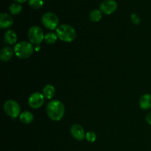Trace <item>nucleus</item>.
Wrapping results in <instances>:
<instances>
[{
  "mask_svg": "<svg viewBox=\"0 0 151 151\" xmlns=\"http://www.w3.org/2000/svg\"><path fill=\"white\" fill-rule=\"evenodd\" d=\"M47 113L50 119L59 121L63 117L65 114V106L62 102L58 100H51L47 106Z\"/></svg>",
  "mask_w": 151,
  "mask_h": 151,
  "instance_id": "nucleus-1",
  "label": "nucleus"
},
{
  "mask_svg": "<svg viewBox=\"0 0 151 151\" xmlns=\"http://www.w3.org/2000/svg\"><path fill=\"white\" fill-rule=\"evenodd\" d=\"M56 34L60 40L64 42H72L75 39L77 32L73 27L69 24H60L56 29Z\"/></svg>",
  "mask_w": 151,
  "mask_h": 151,
  "instance_id": "nucleus-2",
  "label": "nucleus"
},
{
  "mask_svg": "<svg viewBox=\"0 0 151 151\" xmlns=\"http://www.w3.org/2000/svg\"><path fill=\"white\" fill-rule=\"evenodd\" d=\"M33 46L29 41H22L16 44L14 47V53L19 58L26 59L32 55Z\"/></svg>",
  "mask_w": 151,
  "mask_h": 151,
  "instance_id": "nucleus-3",
  "label": "nucleus"
},
{
  "mask_svg": "<svg viewBox=\"0 0 151 151\" xmlns=\"http://www.w3.org/2000/svg\"><path fill=\"white\" fill-rule=\"evenodd\" d=\"M41 22L44 26L51 30L57 29L59 24V19L57 15L52 12H47L42 16Z\"/></svg>",
  "mask_w": 151,
  "mask_h": 151,
  "instance_id": "nucleus-4",
  "label": "nucleus"
},
{
  "mask_svg": "<svg viewBox=\"0 0 151 151\" xmlns=\"http://www.w3.org/2000/svg\"><path fill=\"white\" fill-rule=\"evenodd\" d=\"M4 111L7 116L13 119H16L20 114L21 108L16 101L8 100L4 103Z\"/></svg>",
  "mask_w": 151,
  "mask_h": 151,
  "instance_id": "nucleus-5",
  "label": "nucleus"
},
{
  "mask_svg": "<svg viewBox=\"0 0 151 151\" xmlns=\"http://www.w3.org/2000/svg\"><path fill=\"white\" fill-rule=\"evenodd\" d=\"M44 32L38 26H32L28 30V38L32 44L39 45L44 39Z\"/></svg>",
  "mask_w": 151,
  "mask_h": 151,
  "instance_id": "nucleus-6",
  "label": "nucleus"
},
{
  "mask_svg": "<svg viewBox=\"0 0 151 151\" xmlns=\"http://www.w3.org/2000/svg\"><path fill=\"white\" fill-rule=\"evenodd\" d=\"M118 4L115 0H103L100 5V10L106 15H110L116 10Z\"/></svg>",
  "mask_w": 151,
  "mask_h": 151,
  "instance_id": "nucleus-7",
  "label": "nucleus"
},
{
  "mask_svg": "<svg viewBox=\"0 0 151 151\" xmlns=\"http://www.w3.org/2000/svg\"><path fill=\"white\" fill-rule=\"evenodd\" d=\"M44 99L45 97L43 94L40 92H34L29 96L28 99V103L32 109H39L44 104Z\"/></svg>",
  "mask_w": 151,
  "mask_h": 151,
  "instance_id": "nucleus-8",
  "label": "nucleus"
},
{
  "mask_svg": "<svg viewBox=\"0 0 151 151\" xmlns=\"http://www.w3.org/2000/svg\"><path fill=\"white\" fill-rule=\"evenodd\" d=\"M70 132L72 137L78 141H82L86 139V133L83 128L79 124H74L70 128Z\"/></svg>",
  "mask_w": 151,
  "mask_h": 151,
  "instance_id": "nucleus-9",
  "label": "nucleus"
},
{
  "mask_svg": "<svg viewBox=\"0 0 151 151\" xmlns=\"http://www.w3.org/2000/svg\"><path fill=\"white\" fill-rule=\"evenodd\" d=\"M13 24V19L11 16L5 13L0 14V27L2 29H7L10 27Z\"/></svg>",
  "mask_w": 151,
  "mask_h": 151,
  "instance_id": "nucleus-10",
  "label": "nucleus"
},
{
  "mask_svg": "<svg viewBox=\"0 0 151 151\" xmlns=\"http://www.w3.org/2000/svg\"><path fill=\"white\" fill-rule=\"evenodd\" d=\"M14 50L10 47H4L1 49V52H0V58L2 61L7 62L11 59L13 56Z\"/></svg>",
  "mask_w": 151,
  "mask_h": 151,
  "instance_id": "nucleus-11",
  "label": "nucleus"
},
{
  "mask_svg": "<svg viewBox=\"0 0 151 151\" xmlns=\"http://www.w3.org/2000/svg\"><path fill=\"white\" fill-rule=\"evenodd\" d=\"M139 106L141 109L147 110L151 108V94H145L139 99Z\"/></svg>",
  "mask_w": 151,
  "mask_h": 151,
  "instance_id": "nucleus-12",
  "label": "nucleus"
},
{
  "mask_svg": "<svg viewBox=\"0 0 151 151\" xmlns=\"http://www.w3.org/2000/svg\"><path fill=\"white\" fill-rule=\"evenodd\" d=\"M4 42L10 44V45H13V44H16V41H17L16 33L14 31L10 30V29L6 31L4 35Z\"/></svg>",
  "mask_w": 151,
  "mask_h": 151,
  "instance_id": "nucleus-13",
  "label": "nucleus"
},
{
  "mask_svg": "<svg viewBox=\"0 0 151 151\" xmlns=\"http://www.w3.org/2000/svg\"><path fill=\"white\" fill-rule=\"evenodd\" d=\"M55 87L53 86L51 84H47L43 88V95L44 96L46 99H48V100H51L55 95Z\"/></svg>",
  "mask_w": 151,
  "mask_h": 151,
  "instance_id": "nucleus-14",
  "label": "nucleus"
},
{
  "mask_svg": "<svg viewBox=\"0 0 151 151\" xmlns=\"http://www.w3.org/2000/svg\"><path fill=\"white\" fill-rule=\"evenodd\" d=\"M19 119L20 121L24 124H30L31 122L33 121L34 116L31 112L28 111H25L22 112L19 116Z\"/></svg>",
  "mask_w": 151,
  "mask_h": 151,
  "instance_id": "nucleus-15",
  "label": "nucleus"
},
{
  "mask_svg": "<svg viewBox=\"0 0 151 151\" xmlns=\"http://www.w3.org/2000/svg\"><path fill=\"white\" fill-rule=\"evenodd\" d=\"M9 10L12 15H17L21 13L22 10V6L20 3L14 2L12 3L9 7Z\"/></svg>",
  "mask_w": 151,
  "mask_h": 151,
  "instance_id": "nucleus-16",
  "label": "nucleus"
},
{
  "mask_svg": "<svg viewBox=\"0 0 151 151\" xmlns=\"http://www.w3.org/2000/svg\"><path fill=\"white\" fill-rule=\"evenodd\" d=\"M102 12L100 11V10H91V13H89V18L92 22H97L102 19Z\"/></svg>",
  "mask_w": 151,
  "mask_h": 151,
  "instance_id": "nucleus-17",
  "label": "nucleus"
},
{
  "mask_svg": "<svg viewBox=\"0 0 151 151\" xmlns=\"http://www.w3.org/2000/svg\"><path fill=\"white\" fill-rule=\"evenodd\" d=\"M58 38V37L56 33H54V32H49V33L46 34L45 36H44V41H45L46 43H47V44H52L56 42Z\"/></svg>",
  "mask_w": 151,
  "mask_h": 151,
  "instance_id": "nucleus-18",
  "label": "nucleus"
},
{
  "mask_svg": "<svg viewBox=\"0 0 151 151\" xmlns=\"http://www.w3.org/2000/svg\"><path fill=\"white\" fill-rule=\"evenodd\" d=\"M28 4L29 7L32 9H39L44 4L43 0H28Z\"/></svg>",
  "mask_w": 151,
  "mask_h": 151,
  "instance_id": "nucleus-19",
  "label": "nucleus"
},
{
  "mask_svg": "<svg viewBox=\"0 0 151 151\" xmlns=\"http://www.w3.org/2000/svg\"><path fill=\"white\" fill-rule=\"evenodd\" d=\"M96 139H97V135L93 131H89L86 134V139L89 142H94L96 141Z\"/></svg>",
  "mask_w": 151,
  "mask_h": 151,
  "instance_id": "nucleus-20",
  "label": "nucleus"
},
{
  "mask_svg": "<svg viewBox=\"0 0 151 151\" xmlns=\"http://www.w3.org/2000/svg\"><path fill=\"white\" fill-rule=\"evenodd\" d=\"M131 19L133 23L135 24H139L140 22H141V19H140V17L138 15L136 14V13H133V14L131 15Z\"/></svg>",
  "mask_w": 151,
  "mask_h": 151,
  "instance_id": "nucleus-21",
  "label": "nucleus"
},
{
  "mask_svg": "<svg viewBox=\"0 0 151 151\" xmlns=\"http://www.w3.org/2000/svg\"><path fill=\"white\" fill-rule=\"evenodd\" d=\"M146 121H147L149 125H151V112L147 114V116H146Z\"/></svg>",
  "mask_w": 151,
  "mask_h": 151,
  "instance_id": "nucleus-22",
  "label": "nucleus"
},
{
  "mask_svg": "<svg viewBox=\"0 0 151 151\" xmlns=\"http://www.w3.org/2000/svg\"><path fill=\"white\" fill-rule=\"evenodd\" d=\"M15 1H16V2H18V3H23V2H24V1H26L27 0H14Z\"/></svg>",
  "mask_w": 151,
  "mask_h": 151,
  "instance_id": "nucleus-23",
  "label": "nucleus"
}]
</instances>
